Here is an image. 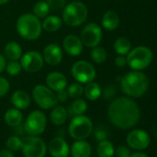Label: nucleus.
I'll return each mask as SVG.
<instances>
[{"instance_id":"aec40b11","label":"nucleus","mask_w":157,"mask_h":157,"mask_svg":"<svg viewBox=\"0 0 157 157\" xmlns=\"http://www.w3.org/2000/svg\"><path fill=\"white\" fill-rule=\"evenodd\" d=\"M67 110L62 105H56L50 113V120L56 126L63 125L67 119Z\"/></svg>"},{"instance_id":"1a4fd4ad","label":"nucleus","mask_w":157,"mask_h":157,"mask_svg":"<svg viewBox=\"0 0 157 157\" xmlns=\"http://www.w3.org/2000/svg\"><path fill=\"white\" fill-rule=\"evenodd\" d=\"M46 117L44 112L34 110L29 114L23 125L25 132L31 136H39L46 128Z\"/></svg>"},{"instance_id":"c9c22d12","label":"nucleus","mask_w":157,"mask_h":157,"mask_svg":"<svg viewBox=\"0 0 157 157\" xmlns=\"http://www.w3.org/2000/svg\"><path fill=\"white\" fill-rule=\"evenodd\" d=\"M115 154L117 155V157H129L131 153H130V150L127 146L120 145L115 151Z\"/></svg>"},{"instance_id":"39448f33","label":"nucleus","mask_w":157,"mask_h":157,"mask_svg":"<svg viewBox=\"0 0 157 157\" xmlns=\"http://www.w3.org/2000/svg\"><path fill=\"white\" fill-rule=\"evenodd\" d=\"M92 120L83 115L75 116L68 125V134L74 140H85L93 132Z\"/></svg>"},{"instance_id":"473e14b6","label":"nucleus","mask_w":157,"mask_h":157,"mask_svg":"<svg viewBox=\"0 0 157 157\" xmlns=\"http://www.w3.org/2000/svg\"><path fill=\"white\" fill-rule=\"evenodd\" d=\"M5 68L9 73V75L14 77V76H18L21 73L22 67L21 65V62H19L18 60H11L6 65Z\"/></svg>"},{"instance_id":"423d86ee","label":"nucleus","mask_w":157,"mask_h":157,"mask_svg":"<svg viewBox=\"0 0 157 157\" xmlns=\"http://www.w3.org/2000/svg\"><path fill=\"white\" fill-rule=\"evenodd\" d=\"M152 60V52L146 46H138L127 55V63L133 70L146 68Z\"/></svg>"},{"instance_id":"79ce46f5","label":"nucleus","mask_w":157,"mask_h":157,"mask_svg":"<svg viewBox=\"0 0 157 157\" xmlns=\"http://www.w3.org/2000/svg\"><path fill=\"white\" fill-rule=\"evenodd\" d=\"M6 65H7V63H6L5 57H4L1 54H0V73H1V72L5 69Z\"/></svg>"},{"instance_id":"b1692460","label":"nucleus","mask_w":157,"mask_h":157,"mask_svg":"<svg viewBox=\"0 0 157 157\" xmlns=\"http://www.w3.org/2000/svg\"><path fill=\"white\" fill-rule=\"evenodd\" d=\"M88 105L87 103L81 98H76L70 105L67 110V115L70 116H81L83 115L87 111Z\"/></svg>"},{"instance_id":"f704fd0d","label":"nucleus","mask_w":157,"mask_h":157,"mask_svg":"<svg viewBox=\"0 0 157 157\" xmlns=\"http://www.w3.org/2000/svg\"><path fill=\"white\" fill-rule=\"evenodd\" d=\"M10 89L9 81L4 77H0V97L5 96Z\"/></svg>"},{"instance_id":"a19ab883","label":"nucleus","mask_w":157,"mask_h":157,"mask_svg":"<svg viewBox=\"0 0 157 157\" xmlns=\"http://www.w3.org/2000/svg\"><path fill=\"white\" fill-rule=\"evenodd\" d=\"M0 157H14V153L9 149H5L0 151Z\"/></svg>"},{"instance_id":"f8f14e48","label":"nucleus","mask_w":157,"mask_h":157,"mask_svg":"<svg viewBox=\"0 0 157 157\" xmlns=\"http://www.w3.org/2000/svg\"><path fill=\"white\" fill-rule=\"evenodd\" d=\"M44 62L43 56L36 51H29L21 57V65L22 68L30 73H35L41 70Z\"/></svg>"},{"instance_id":"20e7f679","label":"nucleus","mask_w":157,"mask_h":157,"mask_svg":"<svg viewBox=\"0 0 157 157\" xmlns=\"http://www.w3.org/2000/svg\"><path fill=\"white\" fill-rule=\"evenodd\" d=\"M88 16V9L82 2L74 1L65 6L63 9L62 18L65 23L70 27H78L82 25Z\"/></svg>"},{"instance_id":"2eb2a0df","label":"nucleus","mask_w":157,"mask_h":157,"mask_svg":"<svg viewBox=\"0 0 157 157\" xmlns=\"http://www.w3.org/2000/svg\"><path fill=\"white\" fill-rule=\"evenodd\" d=\"M43 57L47 64L51 66H57L62 61L63 53L59 45L56 44H49L44 49Z\"/></svg>"},{"instance_id":"9d476101","label":"nucleus","mask_w":157,"mask_h":157,"mask_svg":"<svg viewBox=\"0 0 157 157\" xmlns=\"http://www.w3.org/2000/svg\"><path fill=\"white\" fill-rule=\"evenodd\" d=\"M71 75L78 82L87 84L95 78L96 71L90 62L81 60L73 64L71 67Z\"/></svg>"},{"instance_id":"37998d69","label":"nucleus","mask_w":157,"mask_h":157,"mask_svg":"<svg viewBox=\"0 0 157 157\" xmlns=\"http://www.w3.org/2000/svg\"><path fill=\"white\" fill-rule=\"evenodd\" d=\"M129 157H149L146 153H143V152H134V153H131L129 155Z\"/></svg>"},{"instance_id":"4be33fe9","label":"nucleus","mask_w":157,"mask_h":157,"mask_svg":"<svg viewBox=\"0 0 157 157\" xmlns=\"http://www.w3.org/2000/svg\"><path fill=\"white\" fill-rule=\"evenodd\" d=\"M4 119H5V122L7 123V125H9L10 127L15 128L22 123L23 116L19 109L11 108V109H9L5 113Z\"/></svg>"},{"instance_id":"a211bd4d","label":"nucleus","mask_w":157,"mask_h":157,"mask_svg":"<svg viewBox=\"0 0 157 157\" xmlns=\"http://www.w3.org/2000/svg\"><path fill=\"white\" fill-rule=\"evenodd\" d=\"M70 153L72 157H90L92 154V147L84 140H77L71 146Z\"/></svg>"},{"instance_id":"ea45409f","label":"nucleus","mask_w":157,"mask_h":157,"mask_svg":"<svg viewBox=\"0 0 157 157\" xmlns=\"http://www.w3.org/2000/svg\"><path fill=\"white\" fill-rule=\"evenodd\" d=\"M114 94H115V88H114V86H112V85L108 86V87L105 90V92H104V95H105V98H110V97H112V96L114 95Z\"/></svg>"},{"instance_id":"393cba45","label":"nucleus","mask_w":157,"mask_h":157,"mask_svg":"<svg viewBox=\"0 0 157 157\" xmlns=\"http://www.w3.org/2000/svg\"><path fill=\"white\" fill-rule=\"evenodd\" d=\"M5 55L10 60H19L22 56V49L18 43L10 42L5 47Z\"/></svg>"},{"instance_id":"6e6552de","label":"nucleus","mask_w":157,"mask_h":157,"mask_svg":"<svg viewBox=\"0 0 157 157\" xmlns=\"http://www.w3.org/2000/svg\"><path fill=\"white\" fill-rule=\"evenodd\" d=\"M21 151L24 157H44L47 147L45 142L38 136L29 135L22 140Z\"/></svg>"},{"instance_id":"7ed1b4c3","label":"nucleus","mask_w":157,"mask_h":157,"mask_svg":"<svg viewBox=\"0 0 157 157\" xmlns=\"http://www.w3.org/2000/svg\"><path fill=\"white\" fill-rule=\"evenodd\" d=\"M18 33L24 39L34 41L38 39L42 33V23L34 14L25 13L21 15L16 23Z\"/></svg>"},{"instance_id":"58836bf2","label":"nucleus","mask_w":157,"mask_h":157,"mask_svg":"<svg viewBox=\"0 0 157 157\" xmlns=\"http://www.w3.org/2000/svg\"><path fill=\"white\" fill-rule=\"evenodd\" d=\"M56 95L57 101L60 102V103L66 102L67 99V97H68L67 93L66 90H62V91H60V92H57V94H56Z\"/></svg>"},{"instance_id":"4468645a","label":"nucleus","mask_w":157,"mask_h":157,"mask_svg":"<svg viewBox=\"0 0 157 157\" xmlns=\"http://www.w3.org/2000/svg\"><path fill=\"white\" fill-rule=\"evenodd\" d=\"M48 151L52 157H67L70 149L64 138L56 137L50 140L48 144Z\"/></svg>"},{"instance_id":"f03ea898","label":"nucleus","mask_w":157,"mask_h":157,"mask_svg":"<svg viewBox=\"0 0 157 157\" xmlns=\"http://www.w3.org/2000/svg\"><path fill=\"white\" fill-rule=\"evenodd\" d=\"M121 91L130 97L142 96L149 88V80L145 74L139 70L127 73L120 82Z\"/></svg>"},{"instance_id":"7c9ffc66","label":"nucleus","mask_w":157,"mask_h":157,"mask_svg":"<svg viewBox=\"0 0 157 157\" xmlns=\"http://www.w3.org/2000/svg\"><path fill=\"white\" fill-rule=\"evenodd\" d=\"M83 91H84V88L82 87L81 83L75 82L68 86L67 93L68 97L76 99V98H80L83 94Z\"/></svg>"},{"instance_id":"c756f323","label":"nucleus","mask_w":157,"mask_h":157,"mask_svg":"<svg viewBox=\"0 0 157 157\" xmlns=\"http://www.w3.org/2000/svg\"><path fill=\"white\" fill-rule=\"evenodd\" d=\"M49 11H50V9L45 1L37 2L33 7V14L39 19H44L47 17L49 14Z\"/></svg>"},{"instance_id":"c03bdc74","label":"nucleus","mask_w":157,"mask_h":157,"mask_svg":"<svg viewBox=\"0 0 157 157\" xmlns=\"http://www.w3.org/2000/svg\"><path fill=\"white\" fill-rule=\"evenodd\" d=\"M10 0H0V5H4L6 3H8Z\"/></svg>"},{"instance_id":"6ab92c4d","label":"nucleus","mask_w":157,"mask_h":157,"mask_svg":"<svg viewBox=\"0 0 157 157\" xmlns=\"http://www.w3.org/2000/svg\"><path fill=\"white\" fill-rule=\"evenodd\" d=\"M11 103L15 108L19 110H24L30 106L31 97L25 91L18 90L13 93L11 96Z\"/></svg>"},{"instance_id":"dca6fc26","label":"nucleus","mask_w":157,"mask_h":157,"mask_svg":"<svg viewBox=\"0 0 157 157\" xmlns=\"http://www.w3.org/2000/svg\"><path fill=\"white\" fill-rule=\"evenodd\" d=\"M46 84L53 92H60L66 90L67 86V80L66 76L58 71H53L46 77Z\"/></svg>"},{"instance_id":"f257e3e1","label":"nucleus","mask_w":157,"mask_h":157,"mask_svg":"<svg viewBox=\"0 0 157 157\" xmlns=\"http://www.w3.org/2000/svg\"><path fill=\"white\" fill-rule=\"evenodd\" d=\"M107 115L110 122L117 128L128 129L140 120V110L136 102L128 97L116 98L108 106Z\"/></svg>"},{"instance_id":"a878e982","label":"nucleus","mask_w":157,"mask_h":157,"mask_svg":"<svg viewBox=\"0 0 157 157\" xmlns=\"http://www.w3.org/2000/svg\"><path fill=\"white\" fill-rule=\"evenodd\" d=\"M83 94H85L86 98L90 101H95L100 98L102 94V90L99 84L96 82H88L86 87L84 88Z\"/></svg>"},{"instance_id":"412c9836","label":"nucleus","mask_w":157,"mask_h":157,"mask_svg":"<svg viewBox=\"0 0 157 157\" xmlns=\"http://www.w3.org/2000/svg\"><path fill=\"white\" fill-rule=\"evenodd\" d=\"M119 17L115 11L109 10L105 13L102 19V25L107 31H114L119 26Z\"/></svg>"},{"instance_id":"2f4dec72","label":"nucleus","mask_w":157,"mask_h":157,"mask_svg":"<svg viewBox=\"0 0 157 157\" xmlns=\"http://www.w3.org/2000/svg\"><path fill=\"white\" fill-rule=\"evenodd\" d=\"M6 146H7V149H9L11 151H16L21 150L22 140L18 136H11L6 141Z\"/></svg>"},{"instance_id":"bb28decb","label":"nucleus","mask_w":157,"mask_h":157,"mask_svg":"<svg viewBox=\"0 0 157 157\" xmlns=\"http://www.w3.org/2000/svg\"><path fill=\"white\" fill-rule=\"evenodd\" d=\"M97 154L99 157H114L115 148L113 143L107 140L99 141L97 146Z\"/></svg>"},{"instance_id":"0eeeda50","label":"nucleus","mask_w":157,"mask_h":157,"mask_svg":"<svg viewBox=\"0 0 157 157\" xmlns=\"http://www.w3.org/2000/svg\"><path fill=\"white\" fill-rule=\"evenodd\" d=\"M33 98L39 107L45 110L53 108L58 103L55 93L50 88L41 84L33 88Z\"/></svg>"},{"instance_id":"4c0bfd02","label":"nucleus","mask_w":157,"mask_h":157,"mask_svg":"<svg viewBox=\"0 0 157 157\" xmlns=\"http://www.w3.org/2000/svg\"><path fill=\"white\" fill-rule=\"evenodd\" d=\"M115 64L119 67H125L128 63H127V57H125V56H119L117 57H116L115 59Z\"/></svg>"},{"instance_id":"c85d7f7f","label":"nucleus","mask_w":157,"mask_h":157,"mask_svg":"<svg viewBox=\"0 0 157 157\" xmlns=\"http://www.w3.org/2000/svg\"><path fill=\"white\" fill-rule=\"evenodd\" d=\"M91 57L94 60V62L97 64H101L106 60L107 54H106V51L103 47L97 45L95 47H93V50L91 52Z\"/></svg>"},{"instance_id":"5701e85b","label":"nucleus","mask_w":157,"mask_h":157,"mask_svg":"<svg viewBox=\"0 0 157 157\" xmlns=\"http://www.w3.org/2000/svg\"><path fill=\"white\" fill-rule=\"evenodd\" d=\"M61 25H62V20L58 16L52 15L44 18L42 23V28L47 33H55L60 29Z\"/></svg>"},{"instance_id":"9b49d317","label":"nucleus","mask_w":157,"mask_h":157,"mask_svg":"<svg viewBox=\"0 0 157 157\" xmlns=\"http://www.w3.org/2000/svg\"><path fill=\"white\" fill-rule=\"evenodd\" d=\"M102 37L103 33L101 27L94 22L87 24L81 33V40L83 45L92 48L99 45L102 41Z\"/></svg>"},{"instance_id":"ddd939ff","label":"nucleus","mask_w":157,"mask_h":157,"mask_svg":"<svg viewBox=\"0 0 157 157\" xmlns=\"http://www.w3.org/2000/svg\"><path fill=\"white\" fill-rule=\"evenodd\" d=\"M127 143L130 148L141 151L148 148L151 143V138L145 130L134 129L128 134Z\"/></svg>"},{"instance_id":"e433bc0d","label":"nucleus","mask_w":157,"mask_h":157,"mask_svg":"<svg viewBox=\"0 0 157 157\" xmlns=\"http://www.w3.org/2000/svg\"><path fill=\"white\" fill-rule=\"evenodd\" d=\"M94 137H95L96 140L102 141V140H106V138H107V133H106V131H105V129L96 128L95 131H94Z\"/></svg>"},{"instance_id":"cd10ccee","label":"nucleus","mask_w":157,"mask_h":157,"mask_svg":"<svg viewBox=\"0 0 157 157\" xmlns=\"http://www.w3.org/2000/svg\"><path fill=\"white\" fill-rule=\"evenodd\" d=\"M114 48L119 56H127L131 49V43L126 37H119L116 40Z\"/></svg>"},{"instance_id":"f3484780","label":"nucleus","mask_w":157,"mask_h":157,"mask_svg":"<svg viewBox=\"0 0 157 157\" xmlns=\"http://www.w3.org/2000/svg\"><path fill=\"white\" fill-rule=\"evenodd\" d=\"M63 47L68 55L72 56H77L82 53L83 44L81 38H78L74 34H69L65 37L63 41Z\"/></svg>"},{"instance_id":"72a5a7b5","label":"nucleus","mask_w":157,"mask_h":157,"mask_svg":"<svg viewBox=\"0 0 157 157\" xmlns=\"http://www.w3.org/2000/svg\"><path fill=\"white\" fill-rule=\"evenodd\" d=\"M50 10L58 11L65 8L66 6V0H45Z\"/></svg>"}]
</instances>
